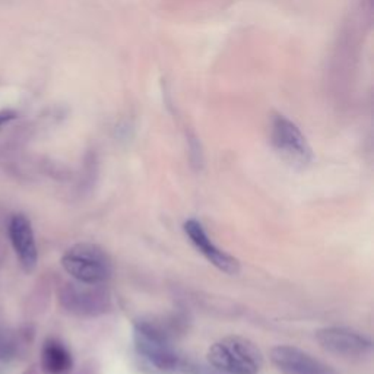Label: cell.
Listing matches in <instances>:
<instances>
[{"instance_id": "obj_3", "label": "cell", "mask_w": 374, "mask_h": 374, "mask_svg": "<svg viewBox=\"0 0 374 374\" xmlns=\"http://www.w3.org/2000/svg\"><path fill=\"white\" fill-rule=\"evenodd\" d=\"M61 266L78 282L106 284L113 274L109 253L94 243H78L61 256Z\"/></svg>"}, {"instance_id": "obj_2", "label": "cell", "mask_w": 374, "mask_h": 374, "mask_svg": "<svg viewBox=\"0 0 374 374\" xmlns=\"http://www.w3.org/2000/svg\"><path fill=\"white\" fill-rule=\"evenodd\" d=\"M207 361L224 374H259L263 354L259 346L244 337H225L207 349Z\"/></svg>"}, {"instance_id": "obj_9", "label": "cell", "mask_w": 374, "mask_h": 374, "mask_svg": "<svg viewBox=\"0 0 374 374\" xmlns=\"http://www.w3.org/2000/svg\"><path fill=\"white\" fill-rule=\"evenodd\" d=\"M9 237L13 251L27 272L37 267L38 251L31 221L24 214H16L9 222Z\"/></svg>"}, {"instance_id": "obj_8", "label": "cell", "mask_w": 374, "mask_h": 374, "mask_svg": "<svg viewBox=\"0 0 374 374\" xmlns=\"http://www.w3.org/2000/svg\"><path fill=\"white\" fill-rule=\"evenodd\" d=\"M269 358L282 374H337L326 363L291 345L274 346Z\"/></svg>"}, {"instance_id": "obj_6", "label": "cell", "mask_w": 374, "mask_h": 374, "mask_svg": "<svg viewBox=\"0 0 374 374\" xmlns=\"http://www.w3.org/2000/svg\"><path fill=\"white\" fill-rule=\"evenodd\" d=\"M316 341L322 349L332 356L356 360L367 357L373 342L360 332L344 326H327L316 332Z\"/></svg>"}, {"instance_id": "obj_4", "label": "cell", "mask_w": 374, "mask_h": 374, "mask_svg": "<svg viewBox=\"0 0 374 374\" xmlns=\"http://www.w3.org/2000/svg\"><path fill=\"white\" fill-rule=\"evenodd\" d=\"M59 301L71 315L97 318L106 315L113 307L111 293L104 284L66 282L59 293Z\"/></svg>"}, {"instance_id": "obj_7", "label": "cell", "mask_w": 374, "mask_h": 374, "mask_svg": "<svg viewBox=\"0 0 374 374\" xmlns=\"http://www.w3.org/2000/svg\"><path fill=\"white\" fill-rule=\"evenodd\" d=\"M183 230L196 251L212 266H215L218 271L227 275H237L240 272L241 266L239 259L215 246L211 239L207 237L203 225L198 219H187L183 225Z\"/></svg>"}, {"instance_id": "obj_12", "label": "cell", "mask_w": 374, "mask_h": 374, "mask_svg": "<svg viewBox=\"0 0 374 374\" xmlns=\"http://www.w3.org/2000/svg\"><path fill=\"white\" fill-rule=\"evenodd\" d=\"M16 117V114L13 111H2L0 113V128L4 126V124L9 123L11 120H13Z\"/></svg>"}, {"instance_id": "obj_5", "label": "cell", "mask_w": 374, "mask_h": 374, "mask_svg": "<svg viewBox=\"0 0 374 374\" xmlns=\"http://www.w3.org/2000/svg\"><path fill=\"white\" fill-rule=\"evenodd\" d=\"M271 139L278 155L294 169H306L313 158V152L301 131L284 116H277L272 121Z\"/></svg>"}, {"instance_id": "obj_10", "label": "cell", "mask_w": 374, "mask_h": 374, "mask_svg": "<svg viewBox=\"0 0 374 374\" xmlns=\"http://www.w3.org/2000/svg\"><path fill=\"white\" fill-rule=\"evenodd\" d=\"M40 363L46 374H68L73 367L71 351L56 338H49L44 342Z\"/></svg>"}, {"instance_id": "obj_11", "label": "cell", "mask_w": 374, "mask_h": 374, "mask_svg": "<svg viewBox=\"0 0 374 374\" xmlns=\"http://www.w3.org/2000/svg\"><path fill=\"white\" fill-rule=\"evenodd\" d=\"M15 356V342L8 332L0 326V361H9Z\"/></svg>"}, {"instance_id": "obj_1", "label": "cell", "mask_w": 374, "mask_h": 374, "mask_svg": "<svg viewBox=\"0 0 374 374\" xmlns=\"http://www.w3.org/2000/svg\"><path fill=\"white\" fill-rule=\"evenodd\" d=\"M135 352L151 374H196L193 363L180 354L171 330L155 320L140 319L133 325Z\"/></svg>"}]
</instances>
